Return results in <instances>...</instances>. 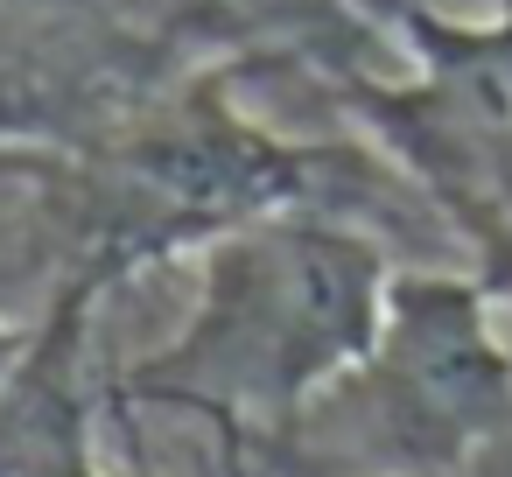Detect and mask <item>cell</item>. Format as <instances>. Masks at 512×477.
I'll return each instance as SVG.
<instances>
[{
	"instance_id": "1",
	"label": "cell",
	"mask_w": 512,
	"mask_h": 477,
	"mask_svg": "<svg viewBox=\"0 0 512 477\" xmlns=\"http://www.w3.org/2000/svg\"><path fill=\"white\" fill-rule=\"evenodd\" d=\"M386 253L323 211H267L204 246L190 316L162 351L127 372L134 400L288 421L344 386L386 323Z\"/></svg>"
},
{
	"instance_id": "2",
	"label": "cell",
	"mask_w": 512,
	"mask_h": 477,
	"mask_svg": "<svg viewBox=\"0 0 512 477\" xmlns=\"http://www.w3.org/2000/svg\"><path fill=\"white\" fill-rule=\"evenodd\" d=\"M309 162L267 141L253 120L225 113V99H183L134 127L99 162V274L120 260L211 246L218 232L302 204Z\"/></svg>"
},
{
	"instance_id": "3",
	"label": "cell",
	"mask_w": 512,
	"mask_h": 477,
	"mask_svg": "<svg viewBox=\"0 0 512 477\" xmlns=\"http://www.w3.org/2000/svg\"><path fill=\"white\" fill-rule=\"evenodd\" d=\"M351 379H365L372 428L414 470H449L512 428V351L484 295L449 274H393L379 344Z\"/></svg>"
},
{
	"instance_id": "4",
	"label": "cell",
	"mask_w": 512,
	"mask_h": 477,
	"mask_svg": "<svg viewBox=\"0 0 512 477\" xmlns=\"http://www.w3.org/2000/svg\"><path fill=\"white\" fill-rule=\"evenodd\" d=\"M99 288L106 274L78 267L0 372V477H99L92 386H85V337Z\"/></svg>"
},
{
	"instance_id": "5",
	"label": "cell",
	"mask_w": 512,
	"mask_h": 477,
	"mask_svg": "<svg viewBox=\"0 0 512 477\" xmlns=\"http://www.w3.org/2000/svg\"><path fill=\"white\" fill-rule=\"evenodd\" d=\"M22 337H29V330H15V323H8V309H0V372H8V358L22 351Z\"/></svg>"
}]
</instances>
